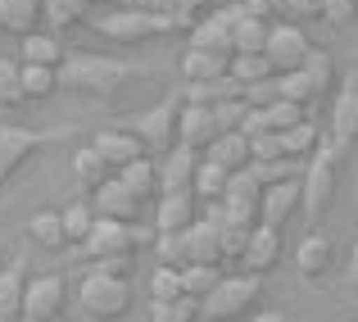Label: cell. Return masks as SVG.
<instances>
[{
	"label": "cell",
	"mask_w": 358,
	"mask_h": 322,
	"mask_svg": "<svg viewBox=\"0 0 358 322\" xmlns=\"http://www.w3.org/2000/svg\"><path fill=\"white\" fill-rule=\"evenodd\" d=\"M145 9H155V14L173 18L182 32H191V27H195V9H191V0H145Z\"/></svg>",
	"instance_id": "cell-45"
},
{
	"label": "cell",
	"mask_w": 358,
	"mask_h": 322,
	"mask_svg": "<svg viewBox=\"0 0 358 322\" xmlns=\"http://www.w3.org/2000/svg\"><path fill=\"white\" fill-rule=\"evenodd\" d=\"M136 78H145L141 64L114 59V55H91V50H73L59 69V87L78 91V96H114Z\"/></svg>",
	"instance_id": "cell-1"
},
{
	"label": "cell",
	"mask_w": 358,
	"mask_h": 322,
	"mask_svg": "<svg viewBox=\"0 0 358 322\" xmlns=\"http://www.w3.org/2000/svg\"><path fill=\"white\" fill-rule=\"evenodd\" d=\"M177 272H182V295L186 300H204L222 281V272L213 268V263H186V268H177Z\"/></svg>",
	"instance_id": "cell-34"
},
{
	"label": "cell",
	"mask_w": 358,
	"mask_h": 322,
	"mask_svg": "<svg viewBox=\"0 0 358 322\" xmlns=\"http://www.w3.org/2000/svg\"><path fill=\"white\" fill-rule=\"evenodd\" d=\"M87 5H109V0H87Z\"/></svg>",
	"instance_id": "cell-59"
},
{
	"label": "cell",
	"mask_w": 358,
	"mask_h": 322,
	"mask_svg": "<svg viewBox=\"0 0 358 322\" xmlns=\"http://www.w3.org/2000/svg\"><path fill=\"white\" fill-rule=\"evenodd\" d=\"M73 177H78V191L82 195H96L114 173H109V164L91 146H82V150H73Z\"/></svg>",
	"instance_id": "cell-26"
},
{
	"label": "cell",
	"mask_w": 358,
	"mask_h": 322,
	"mask_svg": "<svg viewBox=\"0 0 358 322\" xmlns=\"http://www.w3.org/2000/svg\"><path fill=\"white\" fill-rule=\"evenodd\" d=\"M281 250H286V245H281V232H277V227H263V223H259V227L250 232V245H245L241 268L250 272V277H268V272L281 263Z\"/></svg>",
	"instance_id": "cell-19"
},
{
	"label": "cell",
	"mask_w": 358,
	"mask_h": 322,
	"mask_svg": "<svg viewBox=\"0 0 358 322\" xmlns=\"http://www.w3.org/2000/svg\"><path fill=\"white\" fill-rule=\"evenodd\" d=\"M41 23H45V5L41 0H0V32H9V36H32V32H41Z\"/></svg>",
	"instance_id": "cell-24"
},
{
	"label": "cell",
	"mask_w": 358,
	"mask_h": 322,
	"mask_svg": "<svg viewBox=\"0 0 358 322\" xmlns=\"http://www.w3.org/2000/svg\"><path fill=\"white\" fill-rule=\"evenodd\" d=\"M182 236H186V263H213V268H222V227H213L209 218H195Z\"/></svg>",
	"instance_id": "cell-22"
},
{
	"label": "cell",
	"mask_w": 358,
	"mask_h": 322,
	"mask_svg": "<svg viewBox=\"0 0 358 322\" xmlns=\"http://www.w3.org/2000/svg\"><path fill=\"white\" fill-rule=\"evenodd\" d=\"M96 272H105V277H131V259H105V263H91Z\"/></svg>",
	"instance_id": "cell-54"
},
{
	"label": "cell",
	"mask_w": 358,
	"mask_h": 322,
	"mask_svg": "<svg viewBox=\"0 0 358 322\" xmlns=\"http://www.w3.org/2000/svg\"><path fill=\"white\" fill-rule=\"evenodd\" d=\"M195 204H200V200H195L191 191L159 195V204H155V223H150V227H155L159 236H177V232H186V227L200 218V214H195Z\"/></svg>",
	"instance_id": "cell-20"
},
{
	"label": "cell",
	"mask_w": 358,
	"mask_h": 322,
	"mask_svg": "<svg viewBox=\"0 0 358 322\" xmlns=\"http://www.w3.org/2000/svg\"><path fill=\"white\" fill-rule=\"evenodd\" d=\"M281 155V136L277 132H263V136H250V164H277Z\"/></svg>",
	"instance_id": "cell-47"
},
{
	"label": "cell",
	"mask_w": 358,
	"mask_h": 322,
	"mask_svg": "<svg viewBox=\"0 0 358 322\" xmlns=\"http://www.w3.org/2000/svg\"><path fill=\"white\" fill-rule=\"evenodd\" d=\"M295 214H304V173L290 177V182L263 186V204H259V223L263 227H286Z\"/></svg>",
	"instance_id": "cell-12"
},
{
	"label": "cell",
	"mask_w": 358,
	"mask_h": 322,
	"mask_svg": "<svg viewBox=\"0 0 358 322\" xmlns=\"http://www.w3.org/2000/svg\"><path fill=\"white\" fill-rule=\"evenodd\" d=\"M0 105L5 109L27 105V96H23V64L5 59V55H0Z\"/></svg>",
	"instance_id": "cell-38"
},
{
	"label": "cell",
	"mask_w": 358,
	"mask_h": 322,
	"mask_svg": "<svg viewBox=\"0 0 358 322\" xmlns=\"http://www.w3.org/2000/svg\"><path fill=\"white\" fill-rule=\"evenodd\" d=\"M177 113H182V100H177V96H164L159 105L118 118V127H127L131 136L145 146L150 159H164L168 150H177Z\"/></svg>",
	"instance_id": "cell-3"
},
{
	"label": "cell",
	"mask_w": 358,
	"mask_h": 322,
	"mask_svg": "<svg viewBox=\"0 0 358 322\" xmlns=\"http://www.w3.org/2000/svg\"><path fill=\"white\" fill-rule=\"evenodd\" d=\"M27 236H32L41 250H69V236H64V218L55 214V209L32 214V223H27Z\"/></svg>",
	"instance_id": "cell-30"
},
{
	"label": "cell",
	"mask_w": 358,
	"mask_h": 322,
	"mask_svg": "<svg viewBox=\"0 0 358 322\" xmlns=\"http://www.w3.org/2000/svg\"><path fill=\"white\" fill-rule=\"evenodd\" d=\"M245 113H250L245 100H227V105H213V122H218V132H241Z\"/></svg>",
	"instance_id": "cell-51"
},
{
	"label": "cell",
	"mask_w": 358,
	"mask_h": 322,
	"mask_svg": "<svg viewBox=\"0 0 358 322\" xmlns=\"http://www.w3.org/2000/svg\"><path fill=\"white\" fill-rule=\"evenodd\" d=\"M114 177H122V182L131 186V191L141 195V200H150V195H155L159 200V159H136V164H127L122 168V173H114Z\"/></svg>",
	"instance_id": "cell-31"
},
{
	"label": "cell",
	"mask_w": 358,
	"mask_h": 322,
	"mask_svg": "<svg viewBox=\"0 0 358 322\" xmlns=\"http://www.w3.org/2000/svg\"><path fill=\"white\" fill-rule=\"evenodd\" d=\"M263 55H268L272 73H299V69H304V59L313 55V41H308V32L299 23H272Z\"/></svg>",
	"instance_id": "cell-11"
},
{
	"label": "cell",
	"mask_w": 358,
	"mask_h": 322,
	"mask_svg": "<svg viewBox=\"0 0 358 322\" xmlns=\"http://www.w3.org/2000/svg\"><path fill=\"white\" fill-rule=\"evenodd\" d=\"M322 23H331V27L358 23V0H322Z\"/></svg>",
	"instance_id": "cell-52"
},
{
	"label": "cell",
	"mask_w": 358,
	"mask_h": 322,
	"mask_svg": "<svg viewBox=\"0 0 358 322\" xmlns=\"http://www.w3.org/2000/svg\"><path fill=\"white\" fill-rule=\"evenodd\" d=\"M277 100H281L277 78H263V82H254V87H245V105L250 109H272Z\"/></svg>",
	"instance_id": "cell-50"
},
{
	"label": "cell",
	"mask_w": 358,
	"mask_h": 322,
	"mask_svg": "<svg viewBox=\"0 0 358 322\" xmlns=\"http://www.w3.org/2000/svg\"><path fill=\"white\" fill-rule=\"evenodd\" d=\"M64 218V236H69V245H82L91 236V227H96V209H91L87 200H73L69 209H59Z\"/></svg>",
	"instance_id": "cell-35"
},
{
	"label": "cell",
	"mask_w": 358,
	"mask_h": 322,
	"mask_svg": "<svg viewBox=\"0 0 358 322\" xmlns=\"http://www.w3.org/2000/svg\"><path fill=\"white\" fill-rule=\"evenodd\" d=\"M150 322H200V300H173V304H155Z\"/></svg>",
	"instance_id": "cell-44"
},
{
	"label": "cell",
	"mask_w": 358,
	"mask_h": 322,
	"mask_svg": "<svg viewBox=\"0 0 358 322\" xmlns=\"http://www.w3.org/2000/svg\"><path fill=\"white\" fill-rule=\"evenodd\" d=\"M218 122H213V109L204 105H182V113H177V146L195 150V155H204V150L218 141Z\"/></svg>",
	"instance_id": "cell-18"
},
{
	"label": "cell",
	"mask_w": 358,
	"mask_h": 322,
	"mask_svg": "<svg viewBox=\"0 0 358 322\" xmlns=\"http://www.w3.org/2000/svg\"><path fill=\"white\" fill-rule=\"evenodd\" d=\"M96 32L105 41H118V46H141V41H155V36H173L182 27L173 18L155 14V9H141V5H118L114 14L96 18Z\"/></svg>",
	"instance_id": "cell-4"
},
{
	"label": "cell",
	"mask_w": 358,
	"mask_h": 322,
	"mask_svg": "<svg viewBox=\"0 0 358 322\" xmlns=\"http://www.w3.org/2000/svg\"><path fill=\"white\" fill-rule=\"evenodd\" d=\"M322 127L317 122H299V127H290V132H281V155L286 159H295V164H308V159L322 150Z\"/></svg>",
	"instance_id": "cell-29"
},
{
	"label": "cell",
	"mask_w": 358,
	"mask_h": 322,
	"mask_svg": "<svg viewBox=\"0 0 358 322\" xmlns=\"http://www.w3.org/2000/svg\"><path fill=\"white\" fill-rule=\"evenodd\" d=\"M263 113H268V132H277V136H281V132H290V127H299V122H308L304 109L290 105V100H277V105L263 109Z\"/></svg>",
	"instance_id": "cell-46"
},
{
	"label": "cell",
	"mask_w": 358,
	"mask_h": 322,
	"mask_svg": "<svg viewBox=\"0 0 358 322\" xmlns=\"http://www.w3.org/2000/svg\"><path fill=\"white\" fill-rule=\"evenodd\" d=\"M331 146L341 155L358 146V73H350L341 82V91L331 100Z\"/></svg>",
	"instance_id": "cell-13"
},
{
	"label": "cell",
	"mask_w": 358,
	"mask_h": 322,
	"mask_svg": "<svg viewBox=\"0 0 358 322\" xmlns=\"http://www.w3.org/2000/svg\"><path fill=\"white\" fill-rule=\"evenodd\" d=\"M245 322H290V318L281 314V309H263V314H250Z\"/></svg>",
	"instance_id": "cell-55"
},
{
	"label": "cell",
	"mask_w": 358,
	"mask_h": 322,
	"mask_svg": "<svg viewBox=\"0 0 358 322\" xmlns=\"http://www.w3.org/2000/svg\"><path fill=\"white\" fill-rule=\"evenodd\" d=\"M268 5H272V9H286V0H268Z\"/></svg>",
	"instance_id": "cell-58"
},
{
	"label": "cell",
	"mask_w": 358,
	"mask_h": 322,
	"mask_svg": "<svg viewBox=\"0 0 358 322\" xmlns=\"http://www.w3.org/2000/svg\"><path fill=\"white\" fill-rule=\"evenodd\" d=\"M245 18L241 5H222L213 9V14L195 18L191 27V41H186V50H209V55H236V23Z\"/></svg>",
	"instance_id": "cell-9"
},
{
	"label": "cell",
	"mask_w": 358,
	"mask_h": 322,
	"mask_svg": "<svg viewBox=\"0 0 358 322\" xmlns=\"http://www.w3.org/2000/svg\"><path fill=\"white\" fill-rule=\"evenodd\" d=\"M18 55H23V64H36V69H64V59H69V50H64V41L55 32H32L18 41Z\"/></svg>",
	"instance_id": "cell-25"
},
{
	"label": "cell",
	"mask_w": 358,
	"mask_h": 322,
	"mask_svg": "<svg viewBox=\"0 0 358 322\" xmlns=\"http://www.w3.org/2000/svg\"><path fill=\"white\" fill-rule=\"evenodd\" d=\"M336 186H341V150H336L331 136H327L322 150L304 164V218H308V227H317L322 214L331 209Z\"/></svg>",
	"instance_id": "cell-6"
},
{
	"label": "cell",
	"mask_w": 358,
	"mask_h": 322,
	"mask_svg": "<svg viewBox=\"0 0 358 322\" xmlns=\"http://www.w3.org/2000/svg\"><path fill=\"white\" fill-rule=\"evenodd\" d=\"M159 232L155 227H141V223H114V218H96L91 236L82 241V254L91 263H105V259H136V250L155 245Z\"/></svg>",
	"instance_id": "cell-2"
},
{
	"label": "cell",
	"mask_w": 358,
	"mask_h": 322,
	"mask_svg": "<svg viewBox=\"0 0 358 322\" xmlns=\"http://www.w3.org/2000/svg\"><path fill=\"white\" fill-rule=\"evenodd\" d=\"M155 250H159V263H164V268H186V236L182 232L177 236H159Z\"/></svg>",
	"instance_id": "cell-49"
},
{
	"label": "cell",
	"mask_w": 358,
	"mask_h": 322,
	"mask_svg": "<svg viewBox=\"0 0 358 322\" xmlns=\"http://www.w3.org/2000/svg\"><path fill=\"white\" fill-rule=\"evenodd\" d=\"M259 204H263V186L245 173H231L227 182V195H222V209H227V223L231 227H259Z\"/></svg>",
	"instance_id": "cell-14"
},
{
	"label": "cell",
	"mask_w": 358,
	"mask_h": 322,
	"mask_svg": "<svg viewBox=\"0 0 358 322\" xmlns=\"http://www.w3.org/2000/svg\"><path fill=\"white\" fill-rule=\"evenodd\" d=\"M59 91V69H36V64H23V96L27 100H50Z\"/></svg>",
	"instance_id": "cell-37"
},
{
	"label": "cell",
	"mask_w": 358,
	"mask_h": 322,
	"mask_svg": "<svg viewBox=\"0 0 358 322\" xmlns=\"http://www.w3.org/2000/svg\"><path fill=\"white\" fill-rule=\"evenodd\" d=\"M345 277H350V286H358V241L350 245V263H345Z\"/></svg>",
	"instance_id": "cell-56"
},
{
	"label": "cell",
	"mask_w": 358,
	"mask_h": 322,
	"mask_svg": "<svg viewBox=\"0 0 358 322\" xmlns=\"http://www.w3.org/2000/svg\"><path fill=\"white\" fill-rule=\"evenodd\" d=\"M231 78H236V82H245V87H254V82H263V78H277V73H272L268 55H231Z\"/></svg>",
	"instance_id": "cell-41"
},
{
	"label": "cell",
	"mask_w": 358,
	"mask_h": 322,
	"mask_svg": "<svg viewBox=\"0 0 358 322\" xmlns=\"http://www.w3.org/2000/svg\"><path fill=\"white\" fill-rule=\"evenodd\" d=\"M78 304L96 322H118L131 314V281L127 277H105V272L87 268L78 281Z\"/></svg>",
	"instance_id": "cell-7"
},
{
	"label": "cell",
	"mask_w": 358,
	"mask_h": 322,
	"mask_svg": "<svg viewBox=\"0 0 358 322\" xmlns=\"http://www.w3.org/2000/svg\"><path fill=\"white\" fill-rule=\"evenodd\" d=\"M64 132H36V127H18V122H0V186L27 164L36 159L45 146H55Z\"/></svg>",
	"instance_id": "cell-8"
},
{
	"label": "cell",
	"mask_w": 358,
	"mask_h": 322,
	"mask_svg": "<svg viewBox=\"0 0 358 322\" xmlns=\"http://www.w3.org/2000/svg\"><path fill=\"white\" fill-rule=\"evenodd\" d=\"M250 232L254 227H222V263H241L245 259V245H250Z\"/></svg>",
	"instance_id": "cell-48"
},
{
	"label": "cell",
	"mask_w": 358,
	"mask_h": 322,
	"mask_svg": "<svg viewBox=\"0 0 358 322\" xmlns=\"http://www.w3.org/2000/svg\"><path fill=\"white\" fill-rule=\"evenodd\" d=\"M227 182H231L227 168H218L213 159H200V173H195V200L218 204L222 195H227Z\"/></svg>",
	"instance_id": "cell-32"
},
{
	"label": "cell",
	"mask_w": 358,
	"mask_h": 322,
	"mask_svg": "<svg viewBox=\"0 0 358 322\" xmlns=\"http://www.w3.org/2000/svg\"><path fill=\"white\" fill-rule=\"evenodd\" d=\"M150 300H155V304H173V300H182V272L159 263V268L150 272Z\"/></svg>",
	"instance_id": "cell-40"
},
{
	"label": "cell",
	"mask_w": 358,
	"mask_h": 322,
	"mask_svg": "<svg viewBox=\"0 0 358 322\" xmlns=\"http://www.w3.org/2000/svg\"><path fill=\"white\" fill-rule=\"evenodd\" d=\"M45 5V23L55 27V32H73V27L87 23V0H41Z\"/></svg>",
	"instance_id": "cell-33"
},
{
	"label": "cell",
	"mask_w": 358,
	"mask_h": 322,
	"mask_svg": "<svg viewBox=\"0 0 358 322\" xmlns=\"http://www.w3.org/2000/svg\"><path fill=\"white\" fill-rule=\"evenodd\" d=\"M91 150H96L114 173H122V168L136 164V159H145V146H141L127 127H118V122H114V127H105V132H96V136H91Z\"/></svg>",
	"instance_id": "cell-17"
},
{
	"label": "cell",
	"mask_w": 358,
	"mask_h": 322,
	"mask_svg": "<svg viewBox=\"0 0 358 322\" xmlns=\"http://www.w3.org/2000/svg\"><path fill=\"white\" fill-rule=\"evenodd\" d=\"M200 159L195 150L177 146L159 159V195H177V191H191L195 195V173H200Z\"/></svg>",
	"instance_id": "cell-16"
},
{
	"label": "cell",
	"mask_w": 358,
	"mask_h": 322,
	"mask_svg": "<svg viewBox=\"0 0 358 322\" xmlns=\"http://www.w3.org/2000/svg\"><path fill=\"white\" fill-rule=\"evenodd\" d=\"M141 195L131 191L122 177H109L105 186H100L96 195H91V209H96V218H114V223H136L141 218Z\"/></svg>",
	"instance_id": "cell-15"
},
{
	"label": "cell",
	"mask_w": 358,
	"mask_h": 322,
	"mask_svg": "<svg viewBox=\"0 0 358 322\" xmlns=\"http://www.w3.org/2000/svg\"><path fill=\"white\" fill-rule=\"evenodd\" d=\"M204 159H213V164L227 168V173H245V168H250V141H245L241 132H222V136L204 150Z\"/></svg>",
	"instance_id": "cell-28"
},
{
	"label": "cell",
	"mask_w": 358,
	"mask_h": 322,
	"mask_svg": "<svg viewBox=\"0 0 358 322\" xmlns=\"http://www.w3.org/2000/svg\"><path fill=\"white\" fill-rule=\"evenodd\" d=\"M304 173V164H295V159H277V164H250V177L259 186H277V182H290V177Z\"/></svg>",
	"instance_id": "cell-43"
},
{
	"label": "cell",
	"mask_w": 358,
	"mask_h": 322,
	"mask_svg": "<svg viewBox=\"0 0 358 322\" xmlns=\"http://www.w3.org/2000/svg\"><path fill=\"white\" fill-rule=\"evenodd\" d=\"M23 295H27V259H9L0 268V322H23Z\"/></svg>",
	"instance_id": "cell-21"
},
{
	"label": "cell",
	"mask_w": 358,
	"mask_h": 322,
	"mask_svg": "<svg viewBox=\"0 0 358 322\" xmlns=\"http://www.w3.org/2000/svg\"><path fill=\"white\" fill-rule=\"evenodd\" d=\"M268 32H272L268 18H250V14H245L241 23H236V55H263Z\"/></svg>",
	"instance_id": "cell-36"
},
{
	"label": "cell",
	"mask_w": 358,
	"mask_h": 322,
	"mask_svg": "<svg viewBox=\"0 0 358 322\" xmlns=\"http://www.w3.org/2000/svg\"><path fill=\"white\" fill-rule=\"evenodd\" d=\"M277 87H281V100H290V105H299V109H308L317 100V87L308 82L304 69L299 73H277Z\"/></svg>",
	"instance_id": "cell-39"
},
{
	"label": "cell",
	"mask_w": 358,
	"mask_h": 322,
	"mask_svg": "<svg viewBox=\"0 0 358 322\" xmlns=\"http://www.w3.org/2000/svg\"><path fill=\"white\" fill-rule=\"evenodd\" d=\"M286 14L295 23H308V18H322V0H286Z\"/></svg>",
	"instance_id": "cell-53"
},
{
	"label": "cell",
	"mask_w": 358,
	"mask_h": 322,
	"mask_svg": "<svg viewBox=\"0 0 358 322\" xmlns=\"http://www.w3.org/2000/svg\"><path fill=\"white\" fill-rule=\"evenodd\" d=\"M331 259H336V250H331V241H327V236L317 232V227H313V232H308L304 241L295 245V268H299V277H304V281H313V286L327 277Z\"/></svg>",
	"instance_id": "cell-23"
},
{
	"label": "cell",
	"mask_w": 358,
	"mask_h": 322,
	"mask_svg": "<svg viewBox=\"0 0 358 322\" xmlns=\"http://www.w3.org/2000/svg\"><path fill=\"white\" fill-rule=\"evenodd\" d=\"M177 69H182L186 82H218L231 73V59L227 55H209V50H186Z\"/></svg>",
	"instance_id": "cell-27"
},
{
	"label": "cell",
	"mask_w": 358,
	"mask_h": 322,
	"mask_svg": "<svg viewBox=\"0 0 358 322\" xmlns=\"http://www.w3.org/2000/svg\"><path fill=\"white\" fill-rule=\"evenodd\" d=\"M204 5H213V0H191V9H195V14H200V9H204Z\"/></svg>",
	"instance_id": "cell-57"
},
{
	"label": "cell",
	"mask_w": 358,
	"mask_h": 322,
	"mask_svg": "<svg viewBox=\"0 0 358 322\" xmlns=\"http://www.w3.org/2000/svg\"><path fill=\"white\" fill-rule=\"evenodd\" d=\"M304 73H308V82L317 87V96L336 87V59H331L327 50H317V46H313V55L304 59Z\"/></svg>",
	"instance_id": "cell-42"
},
{
	"label": "cell",
	"mask_w": 358,
	"mask_h": 322,
	"mask_svg": "<svg viewBox=\"0 0 358 322\" xmlns=\"http://www.w3.org/2000/svg\"><path fill=\"white\" fill-rule=\"evenodd\" d=\"M64 309H69V281H64L59 272L27 277L23 322H64Z\"/></svg>",
	"instance_id": "cell-10"
},
{
	"label": "cell",
	"mask_w": 358,
	"mask_h": 322,
	"mask_svg": "<svg viewBox=\"0 0 358 322\" xmlns=\"http://www.w3.org/2000/svg\"><path fill=\"white\" fill-rule=\"evenodd\" d=\"M259 300H263V277H250V272L222 277L200 300V322H241V318H250V309Z\"/></svg>",
	"instance_id": "cell-5"
}]
</instances>
